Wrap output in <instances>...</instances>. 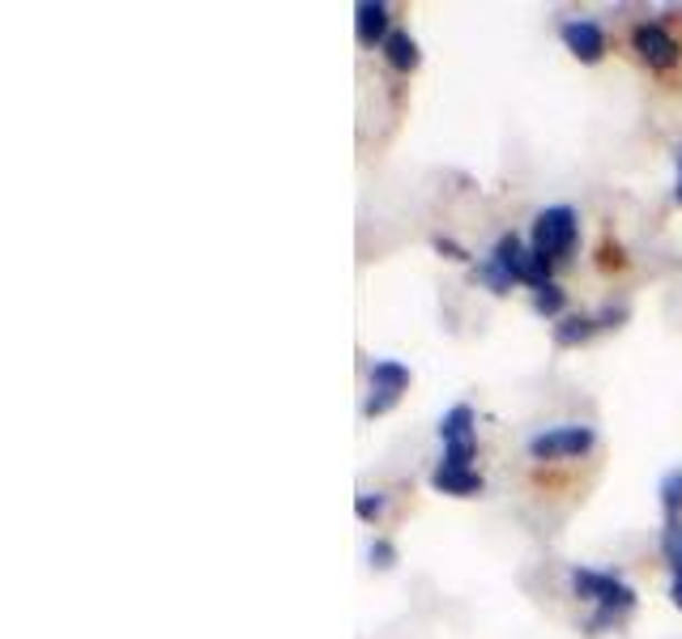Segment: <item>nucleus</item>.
Listing matches in <instances>:
<instances>
[{
	"label": "nucleus",
	"mask_w": 682,
	"mask_h": 639,
	"mask_svg": "<svg viewBox=\"0 0 682 639\" xmlns=\"http://www.w3.org/2000/svg\"><path fill=\"white\" fill-rule=\"evenodd\" d=\"M576 209H567V205H554V209H542L538 214V223H533V252L546 256V260H563V256L576 248Z\"/></svg>",
	"instance_id": "obj_1"
},
{
	"label": "nucleus",
	"mask_w": 682,
	"mask_h": 639,
	"mask_svg": "<svg viewBox=\"0 0 682 639\" xmlns=\"http://www.w3.org/2000/svg\"><path fill=\"white\" fill-rule=\"evenodd\" d=\"M572 588H576L585 602H597V609H602V614H615V618L636 606V593H631V588H627L618 575L576 567V572H572Z\"/></svg>",
	"instance_id": "obj_2"
},
{
	"label": "nucleus",
	"mask_w": 682,
	"mask_h": 639,
	"mask_svg": "<svg viewBox=\"0 0 682 639\" xmlns=\"http://www.w3.org/2000/svg\"><path fill=\"white\" fill-rule=\"evenodd\" d=\"M524 264H529V252L520 248V239L517 235H504V239L495 243L490 260L483 264V282H487L495 294H504V290H512V282H524Z\"/></svg>",
	"instance_id": "obj_3"
},
{
	"label": "nucleus",
	"mask_w": 682,
	"mask_h": 639,
	"mask_svg": "<svg viewBox=\"0 0 682 639\" xmlns=\"http://www.w3.org/2000/svg\"><path fill=\"white\" fill-rule=\"evenodd\" d=\"M593 447V426H554L529 440V452L538 461H563V456H581Z\"/></svg>",
	"instance_id": "obj_4"
},
{
	"label": "nucleus",
	"mask_w": 682,
	"mask_h": 639,
	"mask_svg": "<svg viewBox=\"0 0 682 639\" xmlns=\"http://www.w3.org/2000/svg\"><path fill=\"white\" fill-rule=\"evenodd\" d=\"M631 43H636L640 61L649 64V68H674L682 56L679 39L665 31V26H657V22H640V26L631 31Z\"/></svg>",
	"instance_id": "obj_5"
},
{
	"label": "nucleus",
	"mask_w": 682,
	"mask_h": 639,
	"mask_svg": "<svg viewBox=\"0 0 682 639\" xmlns=\"http://www.w3.org/2000/svg\"><path fill=\"white\" fill-rule=\"evenodd\" d=\"M405 388H410V371H405L401 362H392V358H380V362L371 367V401H367V414L371 418L389 414Z\"/></svg>",
	"instance_id": "obj_6"
},
{
	"label": "nucleus",
	"mask_w": 682,
	"mask_h": 639,
	"mask_svg": "<svg viewBox=\"0 0 682 639\" xmlns=\"http://www.w3.org/2000/svg\"><path fill=\"white\" fill-rule=\"evenodd\" d=\"M559 39H563V47H567L576 61H585V64H597L606 56V34H602L597 22H588V18L563 22V26H559Z\"/></svg>",
	"instance_id": "obj_7"
},
{
	"label": "nucleus",
	"mask_w": 682,
	"mask_h": 639,
	"mask_svg": "<svg viewBox=\"0 0 682 639\" xmlns=\"http://www.w3.org/2000/svg\"><path fill=\"white\" fill-rule=\"evenodd\" d=\"M431 486L444 490V495H456V499H469V495H483V490H487L483 474H474V469H456V465H440V469L431 474Z\"/></svg>",
	"instance_id": "obj_8"
},
{
	"label": "nucleus",
	"mask_w": 682,
	"mask_h": 639,
	"mask_svg": "<svg viewBox=\"0 0 682 639\" xmlns=\"http://www.w3.org/2000/svg\"><path fill=\"white\" fill-rule=\"evenodd\" d=\"M355 18H358V43H362V47H376V39H380V43L389 39V4L362 0L355 9Z\"/></svg>",
	"instance_id": "obj_9"
},
{
	"label": "nucleus",
	"mask_w": 682,
	"mask_h": 639,
	"mask_svg": "<svg viewBox=\"0 0 682 639\" xmlns=\"http://www.w3.org/2000/svg\"><path fill=\"white\" fill-rule=\"evenodd\" d=\"M661 554H665V563L674 567L670 597H674V606L682 609V524L679 520H670V524H665V533H661Z\"/></svg>",
	"instance_id": "obj_10"
},
{
	"label": "nucleus",
	"mask_w": 682,
	"mask_h": 639,
	"mask_svg": "<svg viewBox=\"0 0 682 639\" xmlns=\"http://www.w3.org/2000/svg\"><path fill=\"white\" fill-rule=\"evenodd\" d=\"M385 61H389L397 73L419 68V43H414L405 31H392L389 39H385Z\"/></svg>",
	"instance_id": "obj_11"
},
{
	"label": "nucleus",
	"mask_w": 682,
	"mask_h": 639,
	"mask_svg": "<svg viewBox=\"0 0 682 639\" xmlns=\"http://www.w3.org/2000/svg\"><path fill=\"white\" fill-rule=\"evenodd\" d=\"M440 440H444V447L469 444V440H474V410H469V405H453V410L444 414V422H440Z\"/></svg>",
	"instance_id": "obj_12"
},
{
	"label": "nucleus",
	"mask_w": 682,
	"mask_h": 639,
	"mask_svg": "<svg viewBox=\"0 0 682 639\" xmlns=\"http://www.w3.org/2000/svg\"><path fill=\"white\" fill-rule=\"evenodd\" d=\"M597 333V320H588V316H567L559 328H554V342L559 346H581V342H588Z\"/></svg>",
	"instance_id": "obj_13"
},
{
	"label": "nucleus",
	"mask_w": 682,
	"mask_h": 639,
	"mask_svg": "<svg viewBox=\"0 0 682 639\" xmlns=\"http://www.w3.org/2000/svg\"><path fill=\"white\" fill-rule=\"evenodd\" d=\"M563 303H567V294H563V290L554 286H542V290H533V312H538V316H559V312H563Z\"/></svg>",
	"instance_id": "obj_14"
},
{
	"label": "nucleus",
	"mask_w": 682,
	"mask_h": 639,
	"mask_svg": "<svg viewBox=\"0 0 682 639\" xmlns=\"http://www.w3.org/2000/svg\"><path fill=\"white\" fill-rule=\"evenodd\" d=\"M661 503H665V511H670V520L679 516V508H682V469H674L670 478L661 481Z\"/></svg>",
	"instance_id": "obj_15"
},
{
	"label": "nucleus",
	"mask_w": 682,
	"mask_h": 639,
	"mask_svg": "<svg viewBox=\"0 0 682 639\" xmlns=\"http://www.w3.org/2000/svg\"><path fill=\"white\" fill-rule=\"evenodd\" d=\"M469 461H474V440H469V444H448L444 447V465L469 469Z\"/></svg>",
	"instance_id": "obj_16"
},
{
	"label": "nucleus",
	"mask_w": 682,
	"mask_h": 639,
	"mask_svg": "<svg viewBox=\"0 0 682 639\" xmlns=\"http://www.w3.org/2000/svg\"><path fill=\"white\" fill-rule=\"evenodd\" d=\"M380 511H385V495H362V499H358V516H362V520H371V516H380Z\"/></svg>",
	"instance_id": "obj_17"
},
{
	"label": "nucleus",
	"mask_w": 682,
	"mask_h": 639,
	"mask_svg": "<svg viewBox=\"0 0 682 639\" xmlns=\"http://www.w3.org/2000/svg\"><path fill=\"white\" fill-rule=\"evenodd\" d=\"M371 563H376V567H392V545L389 542L371 545Z\"/></svg>",
	"instance_id": "obj_18"
},
{
	"label": "nucleus",
	"mask_w": 682,
	"mask_h": 639,
	"mask_svg": "<svg viewBox=\"0 0 682 639\" xmlns=\"http://www.w3.org/2000/svg\"><path fill=\"white\" fill-rule=\"evenodd\" d=\"M435 248H440V252H444V256H453V260H465V252L456 248L453 239H435Z\"/></svg>",
	"instance_id": "obj_19"
},
{
	"label": "nucleus",
	"mask_w": 682,
	"mask_h": 639,
	"mask_svg": "<svg viewBox=\"0 0 682 639\" xmlns=\"http://www.w3.org/2000/svg\"><path fill=\"white\" fill-rule=\"evenodd\" d=\"M674 162H679V184H674V196H679V205H682V145L674 150Z\"/></svg>",
	"instance_id": "obj_20"
}]
</instances>
